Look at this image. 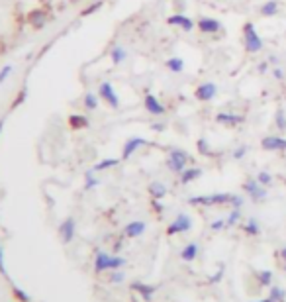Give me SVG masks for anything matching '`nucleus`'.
<instances>
[{"label":"nucleus","mask_w":286,"mask_h":302,"mask_svg":"<svg viewBox=\"0 0 286 302\" xmlns=\"http://www.w3.org/2000/svg\"><path fill=\"white\" fill-rule=\"evenodd\" d=\"M196 255H198V243H189V245L181 251V257H183L185 261H192V259H196Z\"/></svg>","instance_id":"obj_18"},{"label":"nucleus","mask_w":286,"mask_h":302,"mask_svg":"<svg viewBox=\"0 0 286 302\" xmlns=\"http://www.w3.org/2000/svg\"><path fill=\"white\" fill-rule=\"evenodd\" d=\"M271 299L275 302H285L286 301V291L281 287H271Z\"/></svg>","instance_id":"obj_21"},{"label":"nucleus","mask_w":286,"mask_h":302,"mask_svg":"<svg viewBox=\"0 0 286 302\" xmlns=\"http://www.w3.org/2000/svg\"><path fill=\"white\" fill-rule=\"evenodd\" d=\"M69 122H71V126H73V128H83V126H87V124H89V120H87L85 116H71V118H69Z\"/></svg>","instance_id":"obj_27"},{"label":"nucleus","mask_w":286,"mask_h":302,"mask_svg":"<svg viewBox=\"0 0 286 302\" xmlns=\"http://www.w3.org/2000/svg\"><path fill=\"white\" fill-rule=\"evenodd\" d=\"M277 126H279L281 130H285L286 128V118H285V112H283V110H277Z\"/></svg>","instance_id":"obj_33"},{"label":"nucleus","mask_w":286,"mask_h":302,"mask_svg":"<svg viewBox=\"0 0 286 302\" xmlns=\"http://www.w3.org/2000/svg\"><path fill=\"white\" fill-rule=\"evenodd\" d=\"M141 145H147V141H145L143 137H131L126 143V147H124V159H127V157H129L137 147H141Z\"/></svg>","instance_id":"obj_14"},{"label":"nucleus","mask_w":286,"mask_h":302,"mask_svg":"<svg viewBox=\"0 0 286 302\" xmlns=\"http://www.w3.org/2000/svg\"><path fill=\"white\" fill-rule=\"evenodd\" d=\"M59 234H61L65 243H71V241H73V237H75V220H73V218H67L63 224H61Z\"/></svg>","instance_id":"obj_10"},{"label":"nucleus","mask_w":286,"mask_h":302,"mask_svg":"<svg viewBox=\"0 0 286 302\" xmlns=\"http://www.w3.org/2000/svg\"><path fill=\"white\" fill-rule=\"evenodd\" d=\"M243 41H245V49L251 51V53H257V51L263 49V39L255 32V26L251 22H247L243 26Z\"/></svg>","instance_id":"obj_2"},{"label":"nucleus","mask_w":286,"mask_h":302,"mask_svg":"<svg viewBox=\"0 0 286 302\" xmlns=\"http://www.w3.org/2000/svg\"><path fill=\"white\" fill-rule=\"evenodd\" d=\"M198 147H200V151H202L204 155L208 153V145H206V141H204V139H200V141H198Z\"/></svg>","instance_id":"obj_43"},{"label":"nucleus","mask_w":286,"mask_h":302,"mask_svg":"<svg viewBox=\"0 0 286 302\" xmlns=\"http://www.w3.org/2000/svg\"><path fill=\"white\" fill-rule=\"evenodd\" d=\"M167 67L171 69V71H175V73H181L185 69V61L181 57H173V59L167 61Z\"/></svg>","instance_id":"obj_23"},{"label":"nucleus","mask_w":286,"mask_h":302,"mask_svg":"<svg viewBox=\"0 0 286 302\" xmlns=\"http://www.w3.org/2000/svg\"><path fill=\"white\" fill-rule=\"evenodd\" d=\"M43 22H45V14L43 12H33L32 16H30V24H32L33 28H39V26H43Z\"/></svg>","instance_id":"obj_24"},{"label":"nucleus","mask_w":286,"mask_h":302,"mask_svg":"<svg viewBox=\"0 0 286 302\" xmlns=\"http://www.w3.org/2000/svg\"><path fill=\"white\" fill-rule=\"evenodd\" d=\"M261 147L267 151H283V149H286V139L279 137V135H269V137H263Z\"/></svg>","instance_id":"obj_6"},{"label":"nucleus","mask_w":286,"mask_h":302,"mask_svg":"<svg viewBox=\"0 0 286 302\" xmlns=\"http://www.w3.org/2000/svg\"><path fill=\"white\" fill-rule=\"evenodd\" d=\"M259 302H275V301H273V299L269 297V299H265V301H259Z\"/></svg>","instance_id":"obj_47"},{"label":"nucleus","mask_w":286,"mask_h":302,"mask_svg":"<svg viewBox=\"0 0 286 302\" xmlns=\"http://www.w3.org/2000/svg\"><path fill=\"white\" fill-rule=\"evenodd\" d=\"M116 165H118V159H104V161H100V163L96 165L95 171H104V169L116 167Z\"/></svg>","instance_id":"obj_28"},{"label":"nucleus","mask_w":286,"mask_h":302,"mask_svg":"<svg viewBox=\"0 0 286 302\" xmlns=\"http://www.w3.org/2000/svg\"><path fill=\"white\" fill-rule=\"evenodd\" d=\"M143 232H145V224L143 222H131V224L126 226V235H129V237H137Z\"/></svg>","instance_id":"obj_16"},{"label":"nucleus","mask_w":286,"mask_h":302,"mask_svg":"<svg viewBox=\"0 0 286 302\" xmlns=\"http://www.w3.org/2000/svg\"><path fill=\"white\" fill-rule=\"evenodd\" d=\"M277 10H279V4H277L275 0H271V2H267V4L261 8V14H263V16H275Z\"/></svg>","instance_id":"obj_22"},{"label":"nucleus","mask_w":286,"mask_h":302,"mask_svg":"<svg viewBox=\"0 0 286 302\" xmlns=\"http://www.w3.org/2000/svg\"><path fill=\"white\" fill-rule=\"evenodd\" d=\"M223 226H227V224H225L223 220H216V222L212 224V230H222Z\"/></svg>","instance_id":"obj_41"},{"label":"nucleus","mask_w":286,"mask_h":302,"mask_svg":"<svg viewBox=\"0 0 286 302\" xmlns=\"http://www.w3.org/2000/svg\"><path fill=\"white\" fill-rule=\"evenodd\" d=\"M229 204H231L233 208H241V206H243V199H241V197H233Z\"/></svg>","instance_id":"obj_38"},{"label":"nucleus","mask_w":286,"mask_h":302,"mask_svg":"<svg viewBox=\"0 0 286 302\" xmlns=\"http://www.w3.org/2000/svg\"><path fill=\"white\" fill-rule=\"evenodd\" d=\"M216 93H218V89H216L214 83H204V85H200L196 89V99L202 102H208L216 97Z\"/></svg>","instance_id":"obj_7"},{"label":"nucleus","mask_w":286,"mask_h":302,"mask_svg":"<svg viewBox=\"0 0 286 302\" xmlns=\"http://www.w3.org/2000/svg\"><path fill=\"white\" fill-rule=\"evenodd\" d=\"M0 273L4 277H8V271H6V265H4V253H2V247H0Z\"/></svg>","instance_id":"obj_35"},{"label":"nucleus","mask_w":286,"mask_h":302,"mask_svg":"<svg viewBox=\"0 0 286 302\" xmlns=\"http://www.w3.org/2000/svg\"><path fill=\"white\" fill-rule=\"evenodd\" d=\"M124 279H126V277H124V273H120V271H116V273L110 277L112 283H124Z\"/></svg>","instance_id":"obj_34"},{"label":"nucleus","mask_w":286,"mask_h":302,"mask_svg":"<svg viewBox=\"0 0 286 302\" xmlns=\"http://www.w3.org/2000/svg\"><path fill=\"white\" fill-rule=\"evenodd\" d=\"M24 99H26V91H22V95H20V97L16 99V104H20V102L24 101Z\"/></svg>","instance_id":"obj_45"},{"label":"nucleus","mask_w":286,"mask_h":302,"mask_svg":"<svg viewBox=\"0 0 286 302\" xmlns=\"http://www.w3.org/2000/svg\"><path fill=\"white\" fill-rule=\"evenodd\" d=\"M243 189H245V193L251 195L253 201H263V199L267 197V191L263 189V185H261L259 181H247V183L243 185Z\"/></svg>","instance_id":"obj_8"},{"label":"nucleus","mask_w":286,"mask_h":302,"mask_svg":"<svg viewBox=\"0 0 286 302\" xmlns=\"http://www.w3.org/2000/svg\"><path fill=\"white\" fill-rule=\"evenodd\" d=\"M222 275H223V267H220V271H218V273H216V275L210 279V283H218V281L222 279Z\"/></svg>","instance_id":"obj_42"},{"label":"nucleus","mask_w":286,"mask_h":302,"mask_svg":"<svg viewBox=\"0 0 286 302\" xmlns=\"http://www.w3.org/2000/svg\"><path fill=\"white\" fill-rule=\"evenodd\" d=\"M273 75H275V77H277V79H283V77H285V75H283V71H281V69H275V73H273Z\"/></svg>","instance_id":"obj_44"},{"label":"nucleus","mask_w":286,"mask_h":302,"mask_svg":"<svg viewBox=\"0 0 286 302\" xmlns=\"http://www.w3.org/2000/svg\"><path fill=\"white\" fill-rule=\"evenodd\" d=\"M85 106H87L89 110H95L96 106H98V101H96L95 95H87V97H85Z\"/></svg>","instance_id":"obj_32"},{"label":"nucleus","mask_w":286,"mask_h":302,"mask_svg":"<svg viewBox=\"0 0 286 302\" xmlns=\"http://www.w3.org/2000/svg\"><path fill=\"white\" fill-rule=\"evenodd\" d=\"M283 257H285V269H286V247L283 249Z\"/></svg>","instance_id":"obj_46"},{"label":"nucleus","mask_w":286,"mask_h":302,"mask_svg":"<svg viewBox=\"0 0 286 302\" xmlns=\"http://www.w3.org/2000/svg\"><path fill=\"white\" fill-rule=\"evenodd\" d=\"M112 59H114V63H122L124 59H126V51L118 45V47H114L112 49Z\"/></svg>","instance_id":"obj_26"},{"label":"nucleus","mask_w":286,"mask_h":302,"mask_svg":"<svg viewBox=\"0 0 286 302\" xmlns=\"http://www.w3.org/2000/svg\"><path fill=\"white\" fill-rule=\"evenodd\" d=\"M145 108H147L151 114H163V112H165V106H163L153 95H147V97H145Z\"/></svg>","instance_id":"obj_15"},{"label":"nucleus","mask_w":286,"mask_h":302,"mask_svg":"<svg viewBox=\"0 0 286 302\" xmlns=\"http://www.w3.org/2000/svg\"><path fill=\"white\" fill-rule=\"evenodd\" d=\"M257 181L263 185V187H267V185H271V181H273V177L269 175V173H265V171H261L259 173V177H257Z\"/></svg>","instance_id":"obj_31"},{"label":"nucleus","mask_w":286,"mask_h":302,"mask_svg":"<svg viewBox=\"0 0 286 302\" xmlns=\"http://www.w3.org/2000/svg\"><path fill=\"white\" fill-rule=\"evenodd\" d=\"M245 151H247V147L243 145V147H239V149H235V151H233V157H235V159H241V157L245 155Z\"/></svg>","instance_id":"obj_39"},{"label":"nucleus","mask_w":286,"mask_h":302,"mask_svg":"<svg viewBox=\"0 0 286 302\" xmlns=\"http://www.w3.org/2000/svg\"><path fill=\"white\" fill-rule=\"evenodd\" d=\"M131 289L133 291H137L145 301L149 302L153 299V295H155V287H151V285H143V283H133L131 285Z\"/></svg>","instance_id":"obj_12"},{"label":"nucleus","mask_w":286,"mask_h":302,"mask_svg":"<svg viewBox=\"0 0 286 302\" xmlns=\"http://www.w3.org/2000/svg\"><path fill=\"white\" fill-rule=\"evenodd\" d=\"M200 175H202V169H185V171L181 173V183L187 185V183H191L194 179H198Z\"/></svg>","instance_id":"obj_17"},{"label":"nucleus","mask_w":286,"mask_h":302,"mask_svg":"<svg viewBox=\"0 0 286 302\" xmlns=\"http://www.w3.org/2000/svg\"><path fill=\"white\" fill-rule=\"evenodd\" d=\"M169 24H173V26H181L183 30H192L194 28V22H192L191 18H187V16H183V14H177V16H171L169 18Z\"/></svg>","instance_id":"obj_13"},{"label":"nucleus","mask_w":286,"mask_h":302,"mask_svg":"<svg viewBox=\"0 0 286 302\" xmlns=\"http://www.w3.org/2000/svg\"><path fill=\"white\" fill-rule=\"evenodd\" d=\"M233 199V195H210V197H194L189 201V204L192 206H216V204H229Z\"/></svg>","instance_id":"obj_3"},{"label":"nucleus","mask_w":286,"mask_h":302,"mask_svg":"<svg viewBox=\"0 0 286 302\" xmlns=\"http://www.w3.org/2000/svg\"><path fill=\"white\" fill-rule=\"evenodd\" d=\"M257 279H259V283H261L263 287H269V285L273 283V273H271V271H261V273L257 275Z\"/></svg>","instance_id":"obj_25"},{"label":"nucleus","mask_w":286,"mask_h":302,"mask_svg":"<svg viewBox=\"0 0 286 302\" xmlns=\"http://www.w3.org/2000/svg\"><path fill=\"white\" fill-rule=\"evenodd\" d=\"M198 28H200L202 32H206V34H216V32H220L222 24H220L218 20H214V18H202V20L198 22Z\"/></svg>","instance_id":"obj_11"},{"label":"nucleus","mask_w":286,"mask_h":302,"mask_svg":"<svg viewBox=\"0 0 286 302\" xmlns=\"http://www.w3.org/2000/svg\"><path fill=\"white\" fill-rule=\"evenodd\" d=\"M239 218H241V212H239V208H233V212L229 214V218L225 220V224H227V226H233V224H235Z\"/></svg>","instance_id":"obj_30"},{"label":"nucleus","mask_w":286,"mask_h":302,"mask_svg":"<svg viewBox=\"0 0 286 302\" xmlns=\"http://www.w3.org/2000/svg\"><path fill=\"white\" fill-rule=\"evenodd\" d=\"M0 130H2V122H0Z\"/></svg>","instance_id":"obj_48"},{"label":"nucleus","mask_w":286,"mask_h":302,"mask_svg":"<svg viewBox=\"0 0 286 302\" xmlns=\"http://www.w3.org/2000/svg\"><path fill=\"white\" fill-rule=\"evenodd\" d=\"M191 228H192V220H191V218H189L187 214H179V216H177V220H175V222L169 226V230H167V232H169L171 235H173V234H183V232H189Z\"/></svg>","instance_id":"obj_5"},{"label":"nucleus","mask_w":286,"mask_h":302,"mask_svg":"<svg viewBox=\"0 0 286 302\" xmlns=\"http://www.w3.org/2000/svg\"><path fill=\"white\" fill-rule=\"evenodd\" d=\"M149 193L153 195V199H163L167 195V187L163 183H151L149 185Z\"/></svg>","instance_id":"obj_20"},{"label":"nucleus","mask_w":286,"mask_h":302,"mask_svg":"<svg viewBox=\"0 0 286 302\" xmlns=\"http://www.w3.org/2000/svg\"><path fill=\"white\" fill-rule=\"evenodd\" d=\"M100 97L108 102L110 106L118 108V97H116V93H114V89H112L110 83H102V85H100Z\"/></svg>","instance_id":"obj_9"},{"label":"nucleus","mask_w":286,"mask_h":302,"mask_svg":"<svg viewBox=\"0 0 286 302\" xmlns=\"http://www.w3.org/2000/svg\"><path fill=\"white\" fill-rule=\"evenodd\" d=\"M187 163H189V153L183 151V149H173L171 155H169V161H167L169 169L177 171V173H183Z\"/></svg>","instance_id":"obj_4"},{"label":"nucleus","mask_w":286,"mask_h":302,"mask_svg":"<svg viewBox=\"0 0 286 302\" xmlns=\"http://www.w3.org/2000/svg\"><path fill=\"white\" fill-rule=\"evenodd\" d=\"M245 232L251 235H257L259 234V224H257V220L255 218H251L249 222H247V226H245Z\"/></svg>","instance_id":"obj_29"},{"label":"nucleus","mask_w":286,"mask_h":302,"mask_svg":"<svg viewBox=\"0 0 286 302\" xmlns=\"http://www.w3.org/2000/svg\"><path fill=\"white\" fill-rule=\"evenodd\" d=\"M216 120H218L220 124H239V122H243V118H241V116H235V114H227V112H222V114H218V116H216Z\"/></svg>","instance_id":"obj_19"},{"label":"nucleus","mask_w":286,"mask_h":302,"mask_svg":"<svg viewBox=\"0 0 286 302\" xmlns=\"http://www.w3.org/2000/svg\"><path fill=\"white\" fill-rule=\"evenodd\" d=\"M10 71H12V67H10V65H6V67L0 71V83H4V81H6V77L10 75Z\"/></svg>","instance_id":"obj_37"},{"label":"nucleus","mask_w":286,"mask_h":302,"mask_svg":"<svg viewBox=\"0 0 286 302\" xmlns=\"http://www.w3.org/2000/svg\"><path fill=\"white\" fill-rule=\"evenodd\" d=\"M96 183H98V181H96L95 177H93L91 173H87V187H89V189H91V187H96Z\"/></svg>","instance_id":"obj_40"},{"label":"nucleus","mask_w":286,"mask_h":302,"mask_svg":"<svg viewBox=\"0 0 286 302\" xmlns=\"http://www.w3.org/2000/svg\"><path fill=\"white\" fill-rule=\"evenodd\" d=\"M126 265V259L122 257H110L108 253H98L95 259V271L96 273H102V271H108V269H120Z\"/></svg>","instance_id":"obj_1"},{"label":"nucleus","mask_w":286,"mask_h":302,"mask_svg":"<svg viewBox=\"0 0 286 302\" xmlns=\"http://www.w3.org/2000/svg\"><path fill=\"white\" fill-rule=\"evenodd\" d=\"M14 295H16L22 302H30V297H28V295H24L20 289H14Z\"/></svg>","instance_id":"obj_36"}]
</instances>
